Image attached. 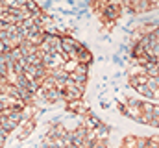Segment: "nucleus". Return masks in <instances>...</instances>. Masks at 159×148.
Returning <instances> with one entry per match:
<instances>
[{
	"label": "nucleus",
	"instance_id": "nucleus-1",
	"mask_svg": "<svg viewBox=\"0 0 159 148\" xmlns=\"http://www.w3.org/2000/svg\"><path fill=\"white\" fill-rule=\"evenodd\" d=\"M119 109L122 115H126V117H129V118H133L137 122L159 128V104L139 102V100H133V98H124V102L119 104Z\"/></svg>",
	"mask_w": 159,
	"mask_h": 148
},
{
	"label": "nucleus",
	"instance_id": "nucleus-2",
	"mask_svg": "<svg viewBox=\"0 0 159 148\" xmlns=\"http://www.w3.org/2000/svg\"><path fill=\"white\" fill-rule=\"evenodd\" d=\"M128 83L139 91V95L159 100V74H150V72H141V74H129Z\"/></svg>",
	"mask_w": 159,
	"mask_h": 148
},
{
	"label": "nucleus",
	"instance_id": "nucleus-3",
	"mask_svg": "<svg viewBox=\"0 0 159 148\" xmlns=\"http://www.w3.org/2000/svg\"><path fill=\"white\" fill-rule=\"evenodd\" d=\"M93 11L100 17L104 28H113L115 22L124 15V7L122 2H91Z\"/></svg>",
	"mask_w": 159,
	"mask_h": 148
},
{
	"label": "nucleus",
	"instance_id": "nucleus-4",
	"mask_svg": "<svg viewBox=\"0 0 159 148\" xmlns=\"http://www.w3.org/2000/svg\"><path fill=\"white\" fill-rule=\"evenodd\" d=\"M122 7L131 15H139L152 9H159V2H122Z\"/></svg>",
	"mask_w": 159,
	"mask_h": 148
},
{
	"label": "nucleus",
	"instance_id": "nucleus-5",
	"mask_svg": "<svg viewBox=\"0 0 159 148\" xmlns=\"http://www.w3.org/2000/svg\"><path fill=\"white\" fill-rule=\"evenodd\" d=\"M35 124H37V120L35 118H28V120H24L20 126H19V133H17V139L20 141V139H26L32 132H34V128H35Z\"/></svg>",
	"mask_w": 159,
	"mask_h": 148
}]
</instances>
